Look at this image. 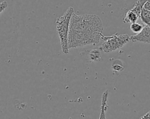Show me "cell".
<instances>
[{"mask_svg": "<svg viewBox=\"0 0 150 119\" xmlns=\"http://www.w3.org/2000/svg\"><path fill=\"white\" fill-rule=\"evenodd\" d=\"M144 9L150 11V0H146L144 5Z\"/></svg>", "mask_w": 150, "mask_h": 119, "instance_id": "7c38bea8", "label": "cell"}, {"mask_svg": "<svg viewBox=\"0 0 150 119\" xmlns=\"http://www.w3.org/2000/svg\"><path fill=\"white\" fill-rule=\"evenodd\" d=\"M139 119H150V111L147 112L145 114L142 116Z\"/></svg>", "mask_w": 150, "mask_h": 119, "instance_id": "4fadbf2b", "label": "cell"}, {"mask_svg": "<svg viewBox=\"0 0 150 119\" xmlns=\"http://www.w3.org/2000/svg\"><path fill=\"white\" fill-rule=\"evenodd\" d=\"M129 41L150 44V27L145 25L139 33L129 36Z\"/></svg>", "mask_w": 150, "mask_h": 119, "instance_id": "277c9868", "label": "cell"}, {"mask_svg": "<svg viewBox=\"0 0 150 119\" xmlns=\"http://www.w3.org/2000/svg\"><path fill=\"white\" fill-rule=\"evenodd\" d=\"M108 96V90H106L102 94L101 98V111L98 119H107L105 113L108 108L107 100Z\"/></svg>", "mask_w": 150, "mask_h": 119, "instance_id": "5b68a950", "label": "cell"}, {"mask_svg": "<svg viewBox=\"0 0 150 119\" xmlns=\"http://www.w3.org/2000/svg\"><path fill=\"white\" fill-rule=\"evenodd\" d=\"M8 7V4L7 2L4 1L1 2H0V14L5 10Z\"/></svg>", "mask_w": 150, "mask_h": 119, "instance_id": "8fae6325", "label": "cell"}, {"mask_svg": "<svg viewBox=\"0 0 150 119\" xmlns=\"http://www.w3.org/2000/svg\"><path fill=\"white\" fill-rule=\"evenodd\" d=\"M103 29L101 19L94 14L77 15L74 13L70 19V31L91 37L99 41Z\"/></svg>", "mask_w": 150, "mask_h": 119, "instance_id": "6da1fadb", "label": "cell"}, {"mask_svg": "<svg viewBox=\"0 0 150 119\" xmlns=\"http://www.w3.org/2000/svg\"><path fill=\"white\" fill-rule=\"evenodd\" d=\"M146 0H138L133 6V8L131 9L132 11L135 12L137 16L139 18L142 10L144 8V5Z\"/></svg>", "mask_w": 150, "mask_h": 119, "instance_id": "8992f818", "label": "cell"}, {"mask_svg": "<svg viewBox=\"0 0 150 119\" xmlns=\"http://www.w3.org/2000/svg\"><path fill=\"white\" fill-rule=\"evenodd\" d=\"M141 20L145 24V25H147L150 27V11L146 10L143 8L142 10L140 17Z\"/></svg>", "mask_w": 150, "mask_h": 119, "instance_id": "ba28073f", "label": "cell"}, {"mask_svg": "<svg viewBox=\"0 0 150 119\" xmlns=\"http://www.w3.org/2000/svg\"><path fill=\"white\" fill-rule=\"evenodd\" d=\"M74 13L73 7H69L63 15L57 18L56 21V30L60 38L62 52L64 54L69 53L68 34L71 18Z\"/></svg>", "mask_w": 150, "mask_h": 119, "instance_id": "7a4b0ae2", "label": "cell"}, {"mask_svg": "<svg viewBox=\"0 0 150 119\" xmlns=\"http://www.w3.org/2000/svg\"><path fill=\"white\" fill-rule=\"evenodd\" d=\"M101 39L103 43L100 47V50L105 52H110L122 48L129 41V36L127 34H114L111 36H105L103 34Z\"/></svg>", "mask_w": 150, "mask_h": 119, "instance_id": "3957f363", "label": "cell"}, {"mask_svg": "<svg viewBox=\"0 0 150 119\" xmlns=\"http://www.w3.org/2000/svg\"><path fill=\"white\" fill-rule=\"evenodd\" d=\"M125 1H127V0H125Z\"/></svg>", "mask_w": 150, "mask_h": 119, "instance_id": "5bb4252c", "label": "cell"}, {"mask_svg": "<svg viewBox=\"0 0 150 119\" xmlns=\"http://www.w3.org/2000/svg\"><path fill=\"white\" fill-rule=\"evenodd\" d=\"M138 18L139 17L137 16V15L130 9L125 14V16L123 19V22L124 23H135L137 22Z\"/></svg>", "mask_w": 150, "mask_h": 119, "instance_id": "52a82bcc", "label": "cell"}, {"mask_svg": "<svg viewBox=\"0 0 150 119\" xmlns=\"http://www.w3.org/2000/svg\"><path fill=\"white\" fill-rule=\"evenodd\" d=\"M143 27L144 26H142L141 24L135 22V23H131V24L130 26V29L132 31L133 33L137 34L141 31Z\"/></svg>", "mask_w": 150, "mask_h": 119, "instance_id": "9c48e42d", "label": "cell"}, {"mask_svg": "<svg viewBox=\"0 0 150 119\" xmlns=\"http://www.w3.org/2000/svg\"><path fill=\"white\" fill-rule=\"evenodd\" d=\"M112 69L114 71H121L124 69V67L123 66H122L121 65H120L118 64H113L112 65Z\"/></svg>", "mask_w": 150, "mask_h": 119, "instance_id": "30bf717a", "label": "cell"}]
</instances>
